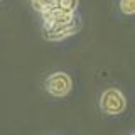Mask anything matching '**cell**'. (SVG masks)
I'll use <instances>...</instances> for the list:
<instances>
[{
    "instance_id": "8992f818",
    "label": "cell",
    "mask_w": 135,
    "mask_h": 135,
    "mask_svg": "<svg viewBox=\"0 0 135 135\" xmlns=\"http://www.w3.org/2000/svg\"><path fill=\"white\" fill-rule=\"evenodd\" d=\"M120 10L125 15L135 14V0H120Z\"/></svg>"
},
{
    "instance_id": "6da1fadb",
    "label": "cell",
    "mask_w": 135,
    "mask_h": 135,
    "mask_svg": "<svg viewBox=\"0 0 135 135\" xmlns=\"http://www.w3.org/2000/svg\"><path fill=\"white\" fill-rule=\"evenodd\" d=\"M100 108L108 115H120L125 112L127 108V100L123 96V93L115 88H110L101 93L100 98Z\"/></svg>"
},
{
    "instance_id": "7a4b0ae2",
    "label": "cell",
    "mask_w": 135,
    "mask_h": 135,
    "mask_svg": "<svg viewBox=\"0 0 135 135\" xmlns=\"http://www.w3.org/2000/svg\"><path fill=\"white\" fill-rule=\"evenodd\" d=\"M44 88L51 96L56 98H62V96L69 95L71 88H73V81L66 73H52L46 78Z\"/></svg>"
},
{
    "instance_id": "5b68a950",
    "label": "cell",
    "mask_w": 135,
    "mask_h": 135,
    "mask_svg": "<svg viewBox=\"0 0 135 135\" xmlns=\"http://www.w3.org/2000/svg\"><path fill=\"white\" fill-rule=\"evenodd\" d=\"M31 3H32L34 10L42 14L44 10H47V8H51L54 5V0H31Z\"/></svg>"
},
{
    "instance_id": "3957f363",
    "label": "cell",
    "mask_w": 135,
    "mask_h": 135,
    "mask_svg": "<svg viewBox=\"0 0 135 135\" xmlns=\"http://www.w3.org/2000/svg\"><path fill=\"white\" fill-rule=\"evenodd\" d=\"M79 27H81V20L78 17H74L73 20H69L66 24L54 25V27H44L42 34H44V37L47 41H62V39H68V37L74 36L79 31Z\"/></svg>"
},
{
    "instance_id": "277c9868",
    "label": "cell",
    "mask_w": 135,
    "mask_h": 135,
    "mask_svg": "<svg viewBox=\"0 0 135 135\" xmlns=\"http://www.w3.org/2000/svg\"><path fill=\"white\" fill-rule=\"evenodd\" d=\"M79 0H54V8L62 12H68V14H76V8H78Z\"/></svg>"
}]
</instances>
